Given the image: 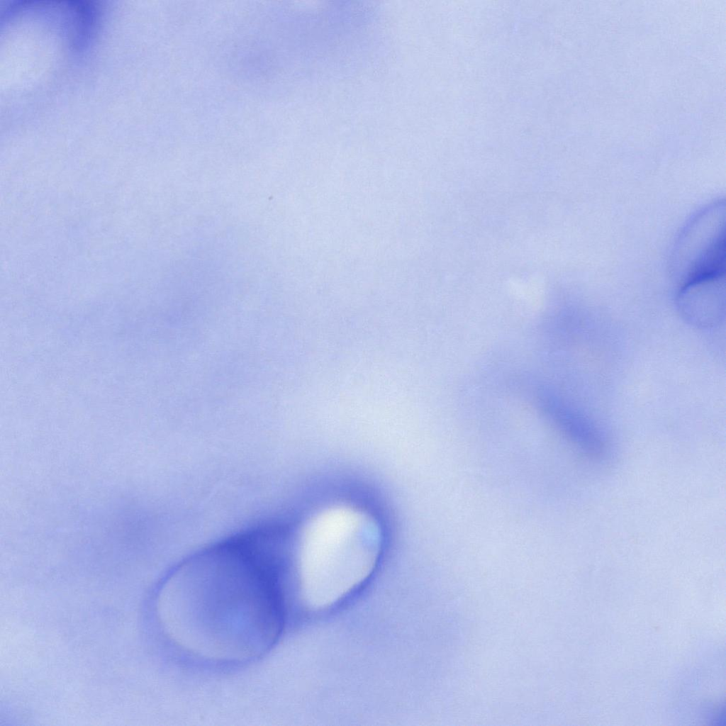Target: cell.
Here are the masks:
<instances>
[{"label": "cell", "mask_w": 726, "mask_h": 726, "mask_svg": "<svg viewBox=\"0 0 726 726\" xmlns=\"http://www.w3.org/2000/svg\"><path fill=\"white\" fill-rule=\"evenodd\" d=\"M303 537V550L315 578L325 581L364 577L379 556L377 525L363 511L336 506L311 520Z\"/></svg>", "instance_id": "2"}, {"label": "cell", "mask_w": 726, "mask_h": 726, "mask_svg": "<svg viewBox=\"0 0 726 726\" xmlns=\"http://www.w3.org/2000/svg\"><path fill=\"white\" fill-rule=\"evenodd\" d=\"M291 559L287 533L272 527L189 557L161 589L164 630L179 648L204 660L235 664L262 657L283 630L281 579Z\"/></svg>", "instance_id": "1"}, {"label": "cell", "mask_w": 726, "mask_h": 726, "mask_svg": "<svg viewBox=\"0 0 726 726\" xmlns=\"http://www.w3.org/2000/svg\"><path fill=\"white\" fill-rule=\"evenodd\" d=\"M725 203L717 202L698 213L676 245L674 271L682 285L725 271Z\"/></svg>", "instance_id": "3"}, {"label": "cell", "mask_w": 726, "mask_h": 726, "mask_svg": "<svg viewBox=\"0 0 726 726\" xmlns=\"http://www.w3.org/2000/svg\"><path fill=\"white\" fill-rule=\"evenodd\" d=\"M677 306L681 317L693 326L708 328L719 324L725 313V273L682 285Z\"/></svg>", "instance_id": "4"}]
</instances>
